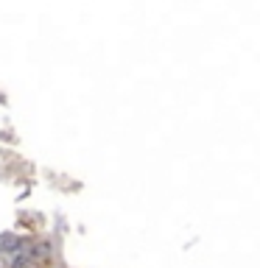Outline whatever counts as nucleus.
Segmentation results:
<instances>
[{"mask_svg":"<svg viewBox=\"0 0 260 268\" xmlns=\"http://www.w3.org/2000/svg\"><path fill=\"white\" fill-rule=\"evenodd\" d=\"M20 243L22 240H17L14 235H0V252H20Z\"/></svg>","mask_w":260,"mask_h":268,"instance_id":"nucleus-1","label":"nucleus"}]
</instances>
